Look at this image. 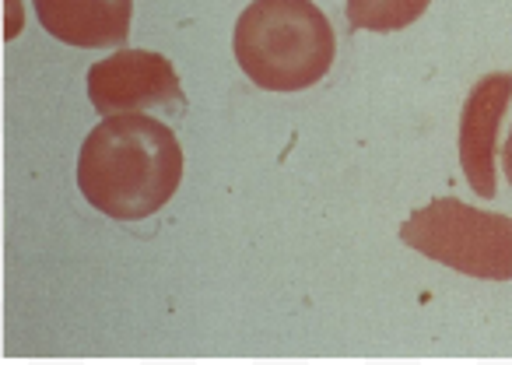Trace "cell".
<instances>
[{
	"instance_id": "1",
	"label": "cell",
	"mask_w": 512,
	"mask_h": 365,
	"mask_svg": "<svg viewBox=\"0 0 512 365\" xmlns=\"http://www.w3.org/2000/svg\"><path fill=\"white\" fill-rule=\"evenodd\" d=\"M183 179V148L162 120L106 116L78 155L81 197L116 222H141L172 201Z\"/></svg>"
},
{
	"instance_id": "2",
	"label": "cell",
	"mask_w": 512,
	"mask_h": 365,
	"mask_svg": "<svg viewBox=\"0 0 512 365\" xmlns=\"http://www.w3.org/2000/svg\"><path fill=\"white\" fill-rule=\"evenodd\" d=\"M232 50L264 92H302L327 78L337 39L313 0H253L235 22Z\"/></svg>"
},
{
	"instance_id": "3",
	"label": "cell",
	"mask_w": 512,
	"mask_h": 365,
	"mask_svg": "<svg viewBox=\"0 0 512 365\" xmlns=\"http://www.w3.org/2000/svg\"><path fill=\"white\" fill-rule=\"evenodd\" d=\"M400 239L414 253L446 264L467 278L512 281V218L470 208L456 197H435L411 211Z\"/></svg>"
},
{
	"instance_id": "4",
	"label": "cell",
	"mask_w": 512,
	"mask_h": 365,
	"mask_svg": "<svg viewBox=\"0 0 512 365\" xmlns=\"http://www.w3.org/2000/svg\"><path fill=\"white\" fill-rule=\"evenodd\" d=\"M88 99L99 113L186 109V95L169 57L151 50H120L88 71Z\"/></svg>"
},
{
	"instance_id": "5",
	"label": "cell",
	"mask_w": 512,
	"mask_h": 365,
	"mask_svg": "<svg viewBox=\"0 0 512 365\" xmlns=\"http://www.w3.org/2000/svg\"><path fill=\"white\" fill-rule=\"evenodd\" d=\"M512 102V74H484L460 109V169L477 197H495V141Z\"/></svg>"
},
{
	"instance_id": "6",
	"label": "cell",
	"mask_w": 512,
	"mask_h": 365,
	"mask_svg": "<svg viewBox=\"0 0 512 365\" xmlns=\"http://www.w3.org/2000/svg\"><path fill=\"white\" fill-rule=\"evenodd\" d=\"M43 29L81 50L120 46L130 36L134 0H32Z\"/></svg>"
},
{
	"instance_id": "7",
	"label": "cell",
	"mask_w": 512,
	"mask_h": 365,
	"mask_svg": "<svg viewBox=\"0 0 512 365\" xmlns=\"http://www.w3.org/2000/svg\"><path fill=\"white\" fill-rule=\"evenodd\" d=\"M432 0H344V18L362 32H400L418 22Z\"/></svg>"
},
{
	"instance_id": "8",
	"label": "cell",
	"mask_w": 512,
	"mask_h": 365,
	"mask_svg": "<svg viewBox=\"0 0 512 365\" xmlns=\"http://www.w3.org/2000/svg\"><path fill=\"white\" fill-rule=\"evenodd\" d=\"M502 165H505V176H509V187H512V130L505 137V148H502Z\"/></svg>"
}]
</instances>
